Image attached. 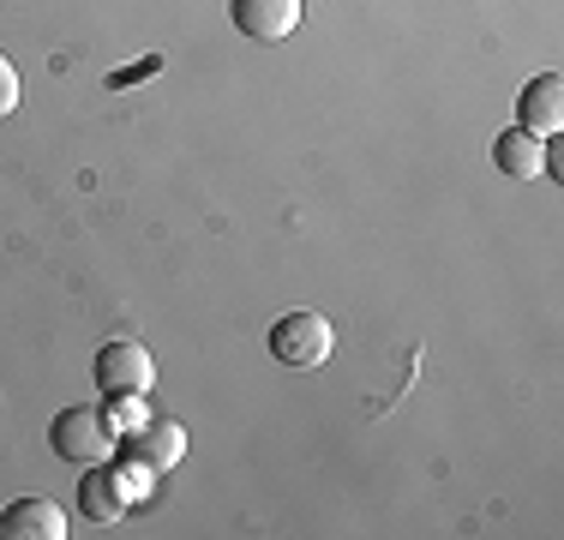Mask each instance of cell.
<instances>
[{
	"mask_svg": "<svg viewBox=\"0 0 564 540\" xmlns=\"http://www.w3.org/2000/svg\"><path fill=\"white\" fill-rule=\"evenodd\" d=\"M78 510H85L90 522H120L132 510V498L120 493V480H115V468H90L85 480H78Z\"/></svg>",
	"mask_w": 564,
	"mask_h": 540,
	"instance_id": "9",
	"label": "cell"
},
{
	"mask_svg": "<svg viewBox=\"0 0 564 540\" xmlns=\"http://www.w3.org/2000/svg\"><path fill=\"white\" fill-rule=\"evenodd\" d=\"M228 19L252 43H282L301 24V0H228Z\"/></svg>",
	"mask_w": 564,
	"mask_h": 540,
	"instance_id": "4",
	"label": "cell"
},
{
	"mask_svg": "<svg viewBox=\"0 0 564 540\" xmlns=\"http://www.w3.org/2000/svg\"><path fill=\"white\" fill-rule=\"evenodd\" d=\"M330 348H337V331L325 313H282L271 324V355L282 367H325Z\"/></svg>",
	"mask_w": 564,
	"mask_h": 540,
	"instance_id": "2",
	"label": "cell"
},
{
	"mask_svg": "<svg viewBox=\"0 0 564 540\" xmlns=\"http://www.w3.org/2000/svg\"><path fill=\"white\" fill-rule=\"evenodd\" d=\"M12 108H19V66L0 54V115H12Z\"/></svg>",
	"mask_w": 564,
	"mask_h": 540,
	"instance_id": "12",
	"label": "cell"
},
{
	"mask_svg": "<svg viewBox=\"0 0 564 540\" xmlns=\"http://www.w3.org/2000/svg\"><path fill=\"white\" fill-rule=\"evenodd\" d=\"M0 534L7 540H66V517L55 498H19L0 510Z\"/></svg>",
	"mask_w": 564,
	"mask_h": 540,
	"instance_id": "6",
	"label": "cell"
},
{
	"mask_svg": "<svg viewBox=\"0 0 564 540\" xmlns=\"http://www.w3.org/2000/svg\"><path fill=\"white\" fill-rule=\"evenodd\" d=\"M120 444H127V456L151 463L156 475H163V468H181V456H186V432L174 421H144L139 432H120Z\"/></svg>",
	"mask_w": 564,
	"mask_h": 540,
	"instance_id": "7",
	"label": "cell"
},
{
	"mask_svg": "<svg viewBox=\"0 0 564 540\" xmlns=\"http://www.w3.org/2000/svg\"><path fill=\"white\" fill-rule=\"evenodd\" d=\"M97 385L109 390V397H151L156 385V360L144 343H132V336H115V343L97 348Z\"/></svg>",
	"mask_w": 564,
	"mask_h": 540,
	"instance_id": "3",
	"label": "cell"
},
{
	"mask_svg": "<svg viewBox=\"0 0 564 540\" xmlns=\"http://www.w3.org/2000/svg\"><path fill=\"white\" fill-rule=\"evenodd\" d=\"M156 66H163V61H156V54H151V61H139V66H127V73H115V78H109V85L120 90V85H132V78H151V73H156Z\"/></svg>",
	"mask_w": 564,
	"mask_h": 540,
	"instance_id": "13",
	"label": "cell"
},
{
	"mask_svg": "<svg viewBox=\"0 0 564 540\" xmlns=\"http://www.w3.org/2000/svg\"><path fill=\"white\" fill-rule=\"evenodd\" d=\"M48 444H55V456H66V463L97 468V463H109V456L120 451V426H115L109 409H97V402H73V409L55 414Z\"/></svg>",
	"mask_w": 564,
	"mask_h": 540,
	"instance_id": "1",
	"label": "cell"
},
{
	"mask_svg": "<svg viewBox=\"0 0 564 540\" xmlns=\"http://www.w3.org/2000/svg\"><path fill=\"white\" fill-rule=\"evenodd\" d=\"M109 414L120 432H139L144 421H151V409H144V397H109Z\"/></svg>",
	"mask_w": 564,
	"mask_h": 540,
	"instance_id": "11",
	"label": "cell"
},
{
	"mask_svg": "<svg viewBox=\"0 0 564 540\" xmlns=\"http://www.w3.org/2000/svg\"><path fill=\"white\" fill-rule=\"evenodd\" d=\"M492 162H499V174H510V181H534L546 169V144L529 127H510L492 139Z\"/></svg>",
	"mask_w": 564,
	"mask_h": 540,
	"instance_id": "8",
	"label": "cell"
},
{
	"mask_svg": "<svg viewBox=\"0 0 564 540\" xmlns=\"http://www.w3.org/2000/svg\"><path fill=\"white\" fill-rule=\"evenodd\" d=\"M115 480H120V493L139 505V498H151V486H156V468L151 463H139V456H127V463L115 468Z\"/></svg>",
	"mask_w": 564,
	"mask_h": 540,
	"instance_id": "10",
	"label": "cell"
},
{
	"mask_svg": "<svg viewBox=\"0 0 564 540\" xmlns=\"http://www.w3.org/2000/svg\"><path fill=\"white\" fill-rule=\"evenodd\" d=\"M517 127H529L534 139H553V132L564 127V78L558 73H541V78H529V85H522Z\"/></svg>",
	"mask_w": 564,
	"mask_h": 540,
	"instance_id": "5",
	"label": "cell"
}]
</instances>
